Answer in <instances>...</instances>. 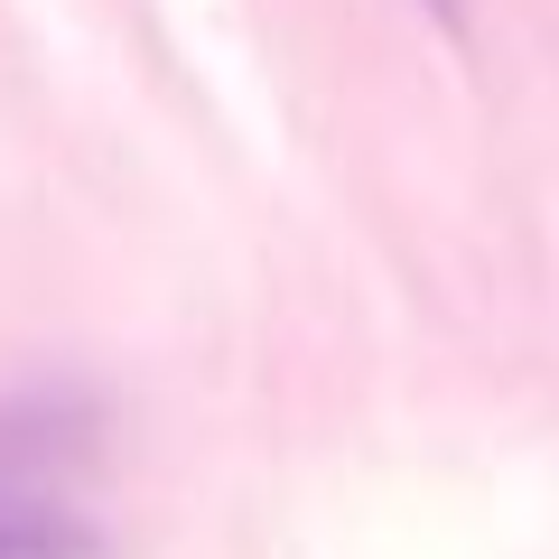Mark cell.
I'll list each match as a JSON object with an SVG mask.
<instances>
[{"label": "cell", "instance_id": "obj_1", "mask_svg": "<svg viewBox=\"0 0 559 559\" xmlns=\"http://www.w3.org/2000/svg\"><path fill=\"white\" fill-rule=\"evenodd\" d=\"M0 559H103V540L47 495H0Z\"/></svg>", "mask_w": 559, "mask_h": 559}, {"label": "cell", "instance_id": "obj_2", "mask_svg": "<svg viewBox=\"0 0 559 559\" xmlns=\"http://www.w3.org/2000/svg\"><path fill=\"white\" fill-rule=\"evenodd\" d=\"M419 10H429V20H439L448 38H466V0H419Z\"/></svg>", "mask_w": 559, "mask_h": 559}]
</instances>
